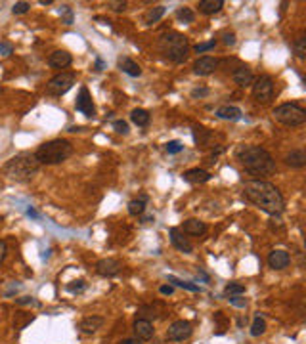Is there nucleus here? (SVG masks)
<instances>
[{
    "instance_id": "obj_1",
    "label": "nucleus",
    "mask_w": 306,
    "mask_h": 344,
    "mask_svg": "<svg viewBox=\"0 0 306 344\" xmlns=\"http://www.w3.org/2000/svg\"><path fill=\"white\" fill-rule=\"evenodd\" d=\"M243 197L259 207L261 211L272 216H277L283 213L285 201L274 184L264 182V180H249L243 184Z\"/></svg>"
},
{
    "instance_id": "obj_2",
    "label": "nucleus",
    "mask_w": 306,
    "mask_h": 344,
    "mask_svg": "<svg viewBox=\"0 0 306 344\" xmlns=\"http://www.w3.org/2000/svg\"><path fill=\"white\" fill-rule=\"evenodd\" d=\"M235 157L253 176H272L276 172L274 157L261 145H239Z\"/></svg>"
},
{
    "instance_id": "obj_3",
    "label": "nucleus",
    "mask_w": 306,
    "mask_h": 344,
    "mask_svg": "<svg viewBox=\"0 0 306 344\" xmlns=\"http://www.w3.org/2000/svg\"><path fill=\"white\" fill-rule=\"evenodd\" d=\"M39 167L41 163L37 161L35 153H19L4 165V174L15 182H27L39 172Z\"/></svg>"
},
{
    "instance_id": "obj_4",
    "label": "nucleus",
    "mask_w": 306,
    "mask_h": 344,
    "mask_svg": "<svg viewBox=\"0 0 306 344\" xmlns=\"http://www.w3.org/2000/svg\"><path fill=\"white\" fill-rule=\"evenodd\" d=\"M188 50H190V44H188V39L182 33L169 31V33L159 37V52L163 54V57H167L173 63L186 61Z\"/></svg>"
},
{
    "instance_id": "obj_5",
    "label": "nucleus",
    "mask_w": 306,
    "mask_h": 344,
    "mask_svg": "<svg viewBox=\"0 0 306 344\" xmlns=\"http://www.w3.org/2000/svg\"><path fill=\"white\" fill-rule=\"evenodd\" d=\"M71 155H73V145L61 138L43 143L35 151V157L41 165H58V163H63L65 159H69Z\"/></svg>"
},
{
    "instance_id": "obj_6",
    "label": "nucleus",
    "mask_w": 306,
    "mask_h": 344,
    "mask_svg": "<svg viewBox=\"0 0 306 344\" xmlns=\"http://www.w3.org/2000/svg\"><path fill=\"white\" fill-rule=\"evenodd\" d=\"M274 119L285 127H301L306 123V111L297 103H283L274 109Z\"/></svg>"
},
{
    "instance_id": "obj_7",
    "label": "nucleus",
    "mask_w": 306,
    "mask_h": 344,
    "mask_svg": "<svg viewBox=\"0 0 306 344\" xmlns=\"http://www.w3.org/2000/svg\"><path fill=\"white\" fill-rule=\"evenodd\" d=\"M75 85V75L73 73H59L56 77H52L46 85V94L50 96H63L67 94Z\"/></svg>"
},
{
    "instance_id": "obj_8",
    "label": "nucleus",
    "mask_w": 306,
    "mask_h": 344,
    "mask_svg": "<svg viewBox=\"0 0 306 344\" xmlns=\"http://www.w3.org/2000/svg\"><path fill=\"white\" fill-rule=\"evenodd\" d=\"M274 96V81L268 75H261L253 81V98L259 103H268Z\"/></svg>"
},
{
    "instance_id": "obj_9",
    "label": "nucleus",
    "mask_w": 306,
    "mask_h": 344,
    "mask_svg": "<svg viewBox=\"0 0 306 344\" xmlns=\"http://www.w3.org/2000/svg\"><path fill=\"white\" fill-rule=\"evenodd\" d=\"M191 333H193V327H191L190 321L178 319V321H175V323L167 329V339L173 341V343H182V341L190 339Z\"/></svg>"
},
{
    "instance_id": "obj_10",
    "label": "nucleus",
    "mask_w": 306,
    "mask_h": 344,
    "mask_svg": "<svg viewBox=\"0 0 306 344\" xmlns=\"http://www.w3.org/2000/svg\"><path fill=\"white\" fill-rule=\"evenodd\" d=\"M75 107H77V111H81L85 117H94V113H96V107H94V103H92V96H90L87 86L81 88V92H79V96H77Z\"/></svg>"
},
{
    "instance_id": "obj_11",
    "label": "nucleus",
    "mask_w": 306,
    "mask_h": 344,
    "mask_svg": "<svg viewBox=\"0 0 306 344\" xmlns=\"http://www.w3.org/2000/svg\"><path fill=\"white\" fill-rule=\"evenodd\" d=\"M121 268H123V264L117 258H102L96 264V272L102 277H115L117 273L121 272Z\"/></svg>"
},
{
    "instance_id": "obj_12",
    "label": "nucleus",
    "mask_w": 306,
    "mask_h": 344,
    "mask_svg": "<svg viewBox=\"0 0 306 344\" xmlns=\"http://www.w3.org/2000/svg\"><path fill=\"white\" fill-rule=\"evenodd\" d=\"M169 235H171V243L175 245L180 253H184V255H191L193 245H191L190 239L184 235V231H182V229H180V228H171Z\"/></svg>"
},
{
    "instance_id": "obj_13",
    "label": "nucleus",
    "mask_w": 306,
    "mask_h": 344,
    "mask_svg": "<svg viewBox=\"0 0 306 344\" xmlns=\"http://www.w3.org/2000/svg\"><path fill=\"white\" fill-rule=\"evenodd\" d=\"M217 67H219V59H217V57H211V56L199 57V59L193 63V71H195V75H199V77H207V75L215 73L217 71Z\"/></svg>"
},
{
    "instance_id": "obj_14",
    "label": "nucleus",
    "mask_w": 306,
    "mask_h": 344,
    "mask_svg": "<svg viewBox=\"0 0 306 344\" xmlns=\"http://www.w3.org/2000/svg\"><path fill=\"white\" fill-rule=\"evenodd\" d=\"M289 262H291V257H289V253L283 251V249L272 251L270 257H268V266H270L272 270H283V268L289 266Z\"/></svg>"
},
{
    "instance_id": "obj_15",
    "label": "nucleus",
    "mask_w": 306,
    "mask_h": 344,
    "mask_svg": "<svg viewBox=\"0 0 306 344\" xmlns=\"http://www.w3.org/2000/svg\"><path fill=\"white\" fill-rule=\"evenodd\" d=\"M134 335H136L138 341H149V339H153V335H155L153 323L147 321V319H140L138 317L134 321Z\"/></svg>"
},
{
    "instance_id": "obj_16",
    "label": "nucleus",
    "mask_w": 306,
    "mask_h": 344,
    "mask_svg": "<svg viewBox=\"0 0 306 344\" xmlns=\"http://www.w3.org/2000/svg\"><path fill=\"white\" fill-rule=\"evenodd\" d=\"M71 61H73V57L65 50H56L54 54H50V57H48V63L54 69H65V67L71 65Z\"/></svg>"
},
{
    "instance_id": "obj_17",
    "label": "nucleus",
    "mask_w": 306,
    "mask_h": 344,
    "mask_svg": "<svg viewBox=\"0 0 306 344\" xmlns=\"http://www.w3.org/2000/svg\"><path fill=\"white\" fill-rule=\"evenodd\" d=\"M103 323H105V319H103L102 315H88V317H85L79 323V329L83 331L85 335H92V333H96V331L100 329Z\"/></svg>"
},
{
    "instance_id": "obj_18",
    "label": "nucleus",
    "mask_w": 306,
    "mask_h": 344,
    "mask_svg": "<svg viewBox=\"0 0 306 344\" xmlns=\"http://www.w3.org/2000/svg\"><path fill=\"white\" fill-rule=\"evenodd\" d=\"M184 180L188 184H205L211 180V174L203 169H190V171L184 172Z\"/></svg>"
},
{
    "instance_id": "obj_19",
    "label": "nucleus",
    "mask_w": 306,
    "mask_h": 344,
    "mask_svg": "<svg viewBox=\"0 0 306 344\" xmlns=\"http://www.w3.org/2000/svg\"><path fill=\"white\" fill-rule=\"evenodd\" d=\"M119 67H121V71L123 73H127L129 77H140L142 75V67L134 61V59H131V57H119Z\"/></svg>"
},
{
    "instance_id": "obj_20",
    "label": "nucleus",
    "mask_w": 306,
    "mask_h": 344,
    "mask_svg": "<svg viewBox=\"0 0 306 344\" xmlns=\"http://www.w3.org/2000/svg\"><path fill=\"white\" fill-rule=\"evenodd\" d=\"M233 83L237 86H249L253 85V81H255V77H253V71L249 69V67H237L235 71H233Z\"/></svg>"
},
{
    "instance_id": "obj_21",
    "label": "nucleus",
    "mask_w": 306,
    "mask_h": 344,
    "mask_svg": "<svg viewBox=\"0 0 306 344\" xmlns=\"http://www.w3.org/2000/svg\"><path fill=\"white\" fill-rule=\"evenodd\" d=\"M241 109L235 107V105H222L217 109V117L222 121H239L241 119Z\"/></svg>"
},
{
    "instance_id": "obj_22",
    "label": "nucleus",
    "mask_w": 306,
    "mask_h": 344,
    "mask_svg": "<svg viewBox=\"0 0 306 344\" xmlns=\"http://www.w3.org/2000/svg\"><path fill=\"white\" fill-rule=\"evenodd\" d=\"M182 231L184 233H190V235H203L205 231H207V224L201 222V220H197V218H190V220L184 222Z\"/></svg>"
},
{
    "instance_id": "obj_23",
    "label": "nucleus",
    "mask_w": 306,
    "mask_h": 344,
    "mask_svg": "<svg viewBox=\"0 0 306 344\" xmlns=\"http://www.w3.org/2000/svg\"><path fill=\"white\" fill-rule=\"evenodd\" d=\"M285 163H287L291 169H303L306 165V153L303 149H293L291 153L285 155Z\"/></svg>"
},
{
    "instance_id": "obj_24",
    "label": "nucleus",
    "mask_w": 306,
    "mask_h": 344,
    "mask_svg": "<svg viewBox=\"0 0 306 344\" xmlns=\"http://www.w3.org/2000/svg\"><path fill=\"white\" fill-rule=\"evenodd\" d=\"M222 8H224V0H201L199 2V12L205 15L219 14Z\"/></svg>"
},
{
    "instance_id": "obj_25",
    "label": "nucleus",
    "mask_w": 306,
    "mask_h": 344,
    "mask_svg": "<svg viewBox=\"0 0 306 344\" xmlns=\"http://www.w3.org/2000/svg\"><path fill=\"white\" fill-rule=\"evenodd\" d=\"M146 205H147V195H146V193H142L138 199H132L131 203H129V213H131L132 216L144 215Z\"/></svg>"
},
{
    "instance_id": "obj_26",
    "label": "nucleus",
    "mask_w": 306,
    "mask_h": 344,
    "mask_svg": "<svg viewBox=\"0 0 306 344\" xmlns=\"http://www.w3.org/2000/svg\"><path fill=\"white\" fill-rule=\"evenodd\" d=\"M138 317H140V319H147V321L157 319V317H159L157 304H144V306H140V308H138Z\"/></svg>"
},
{
    "instance_id": "obj_27",
    "label": "nucleus",
    "mask_w": 306,
    "mask_h": 344,
    "mask_svg": "<svg viewBox=\"0 0 306 344\" xmlns=\"http://www.w3.org/2000/svg\"><path fill=\"white\" fill-rule=\"evenodd\" d=\"M149 113H147L146 109H134L131 113V121L136 125V127H147L149 125Z\"/></svg>"
},
{
    "instance_id": "obj_28",
    "label": "nucleus",
    "mask_w": 306,
    "mask_h": 344,
    "mask_svg": "<svg viewBox=\"0 0 306 344\" xmlns=\"http://www.w3.org/2000/svg\"><path fill=\"white\" fill-rule=\"evenodd\" d=\"M213 138V132L211 130L203 129V127H193V142L197 145H205Z\"/></svg>"
},
{
    "instance_id": "obj_29",
    "label": "nucleus",
    "mask_w": 306,
    "mask_h": 344,
    "mask_svg": "<svg viewBox=\"0 0 306 344\" xmlns=\"http://www.w3.org/2000/svg\"><path fill=\"white\" fill-rule=\"evenodd\" d=\"M165 12H167V8H165L163 4L155 6V8H151V10H149V12L146 14V23H147V25H153V23H157L161 17L165 15Z\"/></svg>"
},
{
    "instance_id": "obj_30",
    "label": "nucleus",
    "mask_w": 306,
    "mask_h": 344,
    "mask_svg": "<svg viewBox=\"0 0 306 344\" xmlns=\"http://www.w3.org/2000/svg\"><path fill=\"white\" fill-rule=\"evenodd\" d=\"M264 333H266V321H264V317H261V314H257L253 319V325H251V335L261 337Z\"/></svg>"
},
{
    "instance_id": "obj_31",
    "label": "nucleus",
    "mask_w": 306,
    "mask_h": 344,
    "mask_svg": "<svg viewBox=\"0 0 306 344\" xmlns=\"http://www.w3.org/2000/svg\"><path fill=\"white\" fill-rule=\"evenodd\" d=\"M293 52H295V56L299 57V59H305L306 57V37H299V39H295V43H293Z\"/></svg>"
},
{
    "instance_id": "obj_32",
    "label": "nucleus",
    "mask_w": 306,
    "mask_h": 344,
    "mask_svg": "<svg viewBox=\"0 0 306 344\" xmlns=\"http://www.w3.org/2000/svg\"><path fill=\"white\" fill-rule=\"evenodd\" d=\"M243 293H245V285H241V283H228L226 289H224L226 297H239Z\"/></svg>"
},
{
    "instance_id": "obj_33",
    "label": "nucleus",
    "mask_w": 306,
    "mask_h": 344,
    "mask_svg": "<svg viewBox=\"0 0 306 344\" xmlns=\"http://www.w3.org/2000/svg\"><path fill=\"white\" fill-rule=\"evenodd\" d=\"M176 17H178V21H182V23H191V21L195 19V14H193L191 8H180V10L176 12Z\"/></svg>"
},
{
    "instance_id": "obj_34",
    "label": "nucleus",
    "mask_w": 306,
    "mask_h": 344,
    "mask_svg": "<svg viewBox=\"0 0 306 344\" xmlns=\"http://www.w3.org/2000/svg\"><path fill=\"white\" fill-rule=\"evenodd\" d=\"M169 283H175L176 287H182V289H186V291H193V293L201 291V289H199V285H193V283H188V281L176 279V277H173V275H169Z\"/></svg>"
},
{
    "instance_id": "obj_35",
    "label": "nucleus",
    "mask_w": 306,
    "mask_h": 344,
    "mask_svg": "<svg viewBox=\"0 0 306 344\" xmlns=\"http://www.w3.org/2000/svg\"><path fill=\"white\" fill-rule=\"evenodd\" d=\"M165 149H167L169 155H176V153L184 151V145H182V142H178V140H173V142H169L165 145Z\"/></svg>"
},
{
    "instance_id": "obj_36",
    "label": "nucleus",
    "mask_w": 306,
    "mask_h": 344,
    "mask_svg": "<svg viewBox=\"0 0 306 344\" xmlns=\"http://www.w3.org/2000/svg\"><path fill=\"white\" fill-rule=\"evenodd\" d=\"M217 46V41L213 39V41H209V43H199L193 46V50L197 52V54H203V52H209V50H213Z\"/></svg>"
},
{
    "instance_id": "obj_37",
    "label": "nucleus",
    "mask_w": 306,
    "mask_h": 344,
    "mask_svg": "<svg viewBox=\"0 0 306 344\" xmlns=\"http://www.w3.org/2000/svg\"><path fill=\"white\" fill-rule=\"evenodd\" d=\"M29 8H31L29 2H15L14 8H12V12H14L15 15H21V14H27Z\"/></svg>"
},
{
    "instance_id": "obj_38",
    "label": "nucleus",
    "mask_w": 306,
    "mask_h": 344,
    "mask_svg": "<svg viewBox=\"0 0 306 344\" xmlns=\"http://www.w3.org/2000/svg\"><path fill=\"white\" fill-rule=\"evenodd\" d=\"M14 52V46H12V43H8V41H2L0 43V56H10Z\"/></svg>"
},
{
    "instance_id": "obj_39",
    "label": "nucleus",
    "mask_w": 306,
    "mask_h": 344,
    "mask_svg": "<svg viewBox=\"0 0 306 344\" xmlns=\"http://www.w3.org/2000/svg\"><path fill=\"white\" fill-rule=\"evenodd\" d=\"M87 289V283L85 281H73L71 285H67V291L69 293H81V291H85Z\"/></svg>"
},
{
    "instance_id": "obj_40",
    "label": "nucleus",
    "mask_w": 306,
    "mask_h": 344,
    "mask_svg": "<svg viewBox=\"0 0 306 344\" xmlns=\"http://www.w3.org/2000/svg\"><path fill=\"white\" fill-rule=\"evenodd\" d=\"M113 129L119 132V134H129V125L125 121H115L113 123Z\"/></svg>"
},
{
    "instance_id": "obj_41",
    "label": "nucleus",
    "mask_w": 306,
    "mask_h": 344,
    "mask_svg": "<svg viewBox=\"0 0 306 344\" xmlns=\"http://www.w3.org/2000/svg\"><path fill=\"white\" fill-rule=\"evenodd\" d=\"M228 301H230V304L235 306V308H245V306H247V301H245V299H239V297H230Z\"/></svg>"
},
{
    "instance_id": "obj_42",
    "label": "nucleus",
    "mask_w": 306,
    "mask_h": 344,
    "mask_svg": "<svg viewBox=\"0 0 306 344\" xmlns=\"http://www.w3.org/2000/svg\"><path fill=\"white\" fill-rule=\"evenodd\" d=\"M107 6L113 8L115 12H125V10H127V2H113V0H111V2H107Z\"/></svg>"
},
{
    "instance_id": "obj_43",
    "label": "nucleus",
    "mask_w": 306,
    "mask_h": 344,
    "mask_svg": "<svg viewBox=\"0 0 306 344\" xmlns=\"http://www.w3.org/2000/svg\"><path fill=\"white\" fill-rule=\"evenodd\" d=\"M222 43L226 44V46H233L235 44V35L233 33H224L222 35Z\"/></svg>"
},
{
    "instance_id": "obj_44",
    "label": "nucleus",
    "mask_w": 306,
    "mask_h": 344,
    "mask_svg": "<svg viewBox=\"0 0 306 344\" xmlns=\"http://www.w3.org/2000/svg\"><path fill=\"white\" fill-rule=\"evenodd\" d=\"M209 96V88H195L191 90V98H205Z\"/></svg>"
},
{
    "instance_id": "obj_45",
    "label": "nucleus",
    "mask_w": 306,
    "mask_h": 344,
    "mask_svg": "<svg viewBox=\"0 0 306 344\" xmlns=\"http://www.w3.org/2000/svg\"><path fill=\"white\" fill-rule=\"evenodd\" d=\"M63 12H65V25H71L73 23V12H71V8L69 6H63Z\"/></svg>"
},
{
    "instance_id": "obj_46",
    "label": "nucleus",
    "mask_w": 306,
    "mask_h": 344,
    "mask_svg": "<svg viewBox=\"0 0 306 344\" xmlns=\"http://www.w3.org/2000/svg\"><path fill=\"white\" fill-rule=\"evenodd\" d=\"M17 304H21V306H23V304H35V306H39V302L35 301V299H31V297H23V299H17Z\"/></svg>"
},
{
    "instance_id": "obj_47",
    "label": "nucleus",
    "mask_w": 306,
    "mask_h": 344,
    "mask_svg": "<svg viewBox=\"0 0 306 344\" xmlns=\"http://www.w3.org/2000/svg\"><path fill=\"white\" fill-rule=\"evenodd\" d=\"M159 293H161V295H169V297H171V295L175 293V287H173V285H161Z\"/></svg>"
},
{
    "instance_id": "obj_48",
    "label": "nucleus",
    "mask_w": 306,
    "mask_h": 344,
    "mask_svg": "<svg viewBox=\"0 0 306 344\" xmlns=\"http://www.w3.org/2000/svg\"><path fill=\"white\" fill-rule=\"evenodd\" d=\"M4 257H6V241L0 239V264L4 262Z\"/></svg>"
},
{
    "instance_id": "obj_49",
    "label": "nucleus",
    "mask_w": 306,
    "mask_h": 344,
    "mask_svg": "<svg viewBox=\"0 0 306 344\" xmlns=\"http://www.w3.org/2000/svg\"><path fill=\"white\" fill-rule=\"evenodd\" d=\"M119 344H142V341H138V339H125V341H121Z\"/></svg>"
},
{
    "instance_id": "obj_50",
    "label": "nucleus",
    "mask_w": 306,
    "mask_h": 344,
    "mask_svg": "<svg viewBox=\"0 0 306 344\" xmlns=\"http://www.w3.org/2000/svg\"><path fill=\"white\" fill-rule=\"evenodd\" d=\"M103 67H105V63L98 57V59H96V71H103Z\"/></svg>"
},
{
    "instance_id": "obj_51",
    "label": "nucleus",
    "mask_w": 306,
    "mask_h": 344,
    "mask_svg": "<svg viewBox=\"0 0 306 344\" xmlns=\"http://www.w3.org/2000/svg\"><path fill=\"white\" fill-rule=\"evenodd\" d=\"M27 215L33 216V218H39V215H37V211H35V209H27Z\"/></svg>"
},
{
    "instance_id": "obj_52",
    "label": "nucleus",
    "mask_w": 306,
    "mask_h": 344,
    "mask_svg": "<svg viewBox=\"0 0 306 344\" xmlns=\"http://www.w3.org/2000/svg\"><path fill=\"white\" fill-rule=\"evenodd\" d=\"M41 4H43V6H48V4H52V0H41Z\"/></svg>"
}]
</instances>
